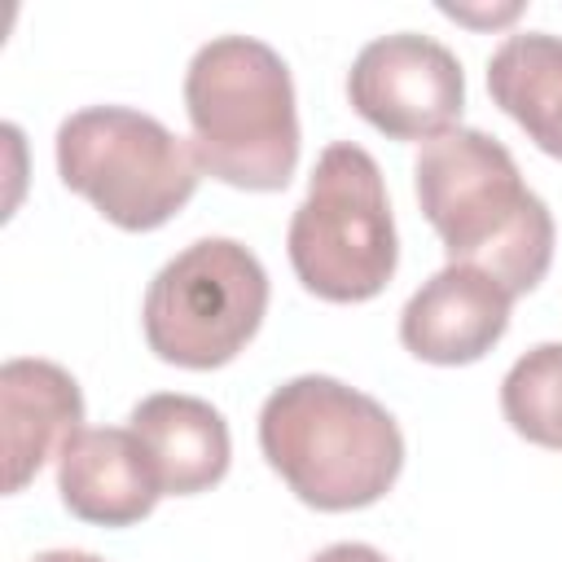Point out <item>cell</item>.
<instances>
[{"label": "cell", "mask_w": 562, "mask_h": 562, "mask_svg": "<svg viewBox=\"0 0 562 562\" xmlns=\"http://www.w3.org/2000/svg\"><path fill=\"white\" fill-rule=\"evenodd\" d=\"M413 180L448 263L487 272L514 299L544 281L553 263V215L522 184L514 154L496 136L452 127L426 140Z\"/></svg>", "instance_id": "cell-1"}, {"label": "cell", "mask_w": 562, "mask_h": 562, "mask_svg": "<svg viewBox=\"0 0 562 562\" xmlns=\"http://www.w3.org/2000/svg\"><path fill=\"white\" fill-rule=\"evenodd\" d=\"M259 452L303 505L325 514L382 501L404 470L395 417L373 395L325 373L290 378L263 400Z\"/></svg>", "instance_id": "cell-2"}, {"label": "cell", "mask_w": 562, "mask_h": 562, "mask_svg": "<svg viewBox=\"0 0 562 562\" xmlns=\"http://www.w3.org/2000/svg\"><path fill=\"white\" fill-rule=\"evenodd\" d=\"M184 114L202 171L255 193L290 184L299 167V110L277 48L250 35L202 44L184 70Z\"/></svg>", "instance_id": "cell-3"}, {"label": "cell", "mask_w": 562, "mask_h": 562, "mask_svg": "<svg viewBox=\"0 0 562 562\" xmlns=\"http://www.w3.org/2000/svg\"><path fill=\"white\" fill-rule=\"evenodd\" d=\"M285 246L303 290L325 303H364L386 290L400 263V241L386 184L369 149L351 140L321 149Z\"/></svg>", "instance_id": "cell-4"}, {"label": "cell", "mask_w": 562, "mask_h": 562, "mask_svg": "<svg viewBox=\"0 0 562 562\" xmlns=\"http://www.w3.org/2000/svg\"><path fill=\"white\" fill-rule=\"evenodd\" d=\"M198 158L167 123L127 105H88L57 127V176L127 233L162 228L198 189Z\"/></svg>", "instance_id": "cell-5"}, {"label": "cell", "mask_w": 562, "mask_h": 562, "mask_svg": "<svg viewBox=\"0 0 562 562\" xmlns=\"http://www.w3.org/2000/svg\"><path fill=\"white\" fill-rule=\"evenodd\" d=\"M268 272L233 237H202L158 268L145 290V342L180 369L228 364L263 325Z\"/></svg>", "instance_id": "cell-6"}, {"label": "cell", "mask_w": 562, "mask_h": 562, "mask_svg": "<svg viewBox=\"0 0 562 562\" xmlns=\"http://www.w3.org/2000/svg\"><path fill=\"white\" fill-rule=\"evenodd\" d=\"M351 110L391 140H435L465 110V75L452 48L430 35L395 31L369 40L347 75Z\"/></svg>", "instance_id": "cell-7"}, {"label": "cell", "mask_w": 562, "mask_h": 562, "mask_svg": "<svg viewBox=\"0 0 562 562\" xmlns=\"http://www.w3.org/2000/svg\"><path fill=\"white\" fill-rule=\"evenodd\" d=\"M514 294L479 268H439L400 312V342L426 364H474L509 329Z\"/></svg>", "instance_id": "cell-8"}, {"label": "cell", "mask_w": 562, "mask_h": 562, "mask_svg": "<svg viewBox=\"0 0 562 562\" xmlns=\"http://www.w3.org/2000/svg\"><path fill=\"white\" fill-rule=\"evenodd\" d=\"M57 492L61 505L97 527H132L154 514L162 483L145 443L119 426L79 430L57 457Z\"/></svg>", "instance_id": "cell-9"}, {"label": "cell", "mask_w": 562, "mask_h": 562, "mask_svg": "<svg viewBox=\"0 0 562 562\" xmlns=\"http://www.w3.org/2000/svg\"><path fill=\"white\" fill-rule=\"evenodd\" d=\"M0 417H4V492H22L48 457L83 430L79 382L53 360H4L0 369Z\"/></svg>", "instance_id": "cell-10"}, {"label": "cell", "mask_w": 562, "mask_h": 562, "mask_svg": "<svg viewBox=\"0 0 562 562\" xmlns=\"http://www.w3.org/2000/svg\"><path fill=\"white\" fill-rule=\"evenodd\" d=\"M132 435L145 443L162 496H198L228 474V422L198 395L158 391L132 408Z\"/></svg>", "instance_id": "cell-11"}, {"label": "cell", "mask_w": 562, "mask_h": 562, "mask_svg": "<svg viewBox=\"0 0 562 562\" xmlns=\"http://www.w3.org/2000/svg\"><path fill=\"white\" fill-rule=\"evenodd\" d=\"M487 92L549 158H562V35H505L487 61Z\"/></svg>", "instance_id": "cell-12"}, {"label": "cell", "mask_w": 562, "mask_h": 562, "mask_svg": "<svg viewBox=\"0 0 562 562\" xmlns=\"http://www.w3.org/2000/svg\"><path fill=\"white\" fill-rule=\"evenodd\" d=\"M501 413L522 439L562 452V342H540L509 364Z\"/></svg>", "instance_id": "cell-13"}, {"label": "cell", "mask_w": 562, "mask_h": 562, "mask_svg": "<svg viewBox=\"0 0 562 562\" xmlns=\"http://www.w3.org/2000/svg\"><path fill=\"white\" fill-rule=\"evenodd\" d=\"M312 562H386V553H378L373 544H360V540H338V544L321 549Z\"/></svg>", "instance_id": "cell-14"}, {"label": "cell", "mask_w": 562, "mask_h": 562, "mask_svg": "<svg viewBox=\"0 0 562 562\" xmlns=\"http://www.w3.org/2000/svg\"><path fill=\"white\" fill-rule=\"evenodd\" d=\"M31 562H101V558L88 549H48V553H35Z\"/></svg>", "instance_id": "cell-15"}]
</instances>
